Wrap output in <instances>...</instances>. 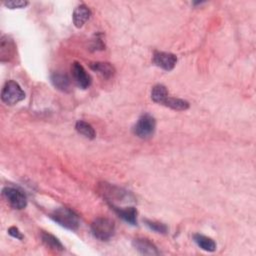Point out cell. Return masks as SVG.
Segmentation results:
<instances>
[{
	"mask_svg": "<svg viewBox=\"0 0 256 256\" xmlns=\"http://www.w3.org/2000/svg\"><path fill=\"white\" fill-rule=\"evenodd\" d=\"M134 248L143 255H159L160 251L156 245L147 238H136L133 240Z\"/></svg>",
	"mask_w": 256,
	"mask_h": 256,
	"instance_id": "obj_9",
	"label": "cell"
},
{
	"mask_svg": "<svg viewBox=\"0 0 256 256\" xmlns=\"http://www.w3.org/2000/svg\"><path fill=\"white\" fill-rule=\"evenodd\" d=\"M99 36H100V34H98V35H96V39H94L92 42H93V45H92V47L95 49V50H98V49H100V50H103L104 49V44H103V41L101 40V38H99Z\"/></svg>",
	"mask_w": 256,
	"mask_h": 256,
	"instance_id": "obj_22",
	"label": "cell"
},
{
	"mask_svg": "<svg viewBox=\"0 0 256 256\" xmlns=\"http://www.w3.org/2000/svg\"><path fill=\"white\" fill-rule=\"evenodd\" d=\"M75 129L77 130L78 133H80L81 135H83L84 137H86L88 139H94L96 136L94 128L89 123H87L83 120H79L76 122Z\"/></svg>",
	"mask_w": 256,
	"mask_h": 256,
	"instance_id": "obj_17",
	"label": "cell"
},
{
	"mask_svg": "<svg viewBox=\"0 0 256 256\" xmlns=\"http://www.w3.org/2000/svg\"><path fill=\"white\" fill-rule=\"evenodd\" d=\"M2 195L14 209L21 210L27 206L26 195L18 188L4 187L2 190Z\"/></svg>",
	"mask_w": 256,
	"mask_h": 256,
	"instance_id": "obj_5",
	"label": "cell"
},
{
	"mask_svg": "<svg viewBox=\"0 0 256 256\" xmlns=\"http://www.w3.org/2000/svg\"><path fill=\"white\" fill-rule=\"evenodd\" d=\"M112 209L115 211V213L123 219L125 222L131 224V225H136L137 224V210L135 207H125V208H120L114 205H111Z\"/></svg>",
	"mask_w": 256,
	"mask_h": 256,
	"instance_id": "obj_12",
	"label": "cell"
},
{
	"mask_svg": "<svg viewBox=\"0 0 256 256\" xmlns=\"http://www.w3.org/2000/svg\"><path fill=\"white\" fill-rule=\"evenodd\" d=\"M155 128H156V121L154 117L149 114H144L138 119V121L134 125L133 132L136 136L142 139H146L151 137L154 134Z\"/></svg>",
	"mask_w": 256,
	"mask_h": 256,
	"instance_id": "obj_4",
	"label": "cell"
},
{
	"mask_svg": "<svg viewBox=\"0 0 256 256\" xmlns=\"http://www.w3.org/2000/svg\"><path fill=\"white\" fill-rule=\"evenodd\" d=\"M16 46L14 41L8 36L3 35L0 40V60L1 62L10 61L15 55Z\"/></svg>",
	"mask_w": 256,
	"mask_h": 256,
	"instance_id": "obj_8",
	"label": "cell"
},
{
	"mask_svg": "<svg viewBox=\"0 0 256 256\" xmlns=\"http://www.w3.org/2000/svg\"><path fill=\"white\" fill-rule=\"evenodd\" d=\"M89 66L93 71L97 72L105 79H109L115 74V68L109 62H92Z\"/></svg>",
	"mask_w": 256,
	"mask_h": 256,
	"instance_id": "obj_13",
	"label": "cell"
},
{
	"mask_svg": "<svg viewBox=\"0 0 256 256\" xmlns=\"http://www.w3.org/2000/svg\"><path fill=\"white\" fill-rule=\"evenodd\" d=\"M194 242L204 251L213 252L216 250V243L213 239L202 235V234H194L193 235Z\"/></svg>",
	"mask_w": 256,
	"mask_h": 256,
	"instance_id": "obj_14",
	"label": "cell"
},
{
	"mask_svg": "<svg viewBox=\"0 0 256 256\" xmlns=\"http://www.w3.org/2000/svg\"><path fill=\"white\" fill-rule=\"evenodd\" d=\"M168 97V90L167 88L162 84H157L152 88L151 91V99L156 102L163 104L165 99Z\"/></svg>",
	"mask_w": 256,
	"mask_h": 256,
	"instance_id": "obj_16",
	"label": "cell"
},
{
	"mask_svg": "<svg viewBox=\"0 0 256 256\" xmlns=\"http://www.w3.org/2000/svg\"><path fill=\"white\" fill-rule=\"evenodd\" d=\"M53 86L62 92H70L71 90V81L66 74L60 72H53L50 76Z\"/></svg>",
	"mask_w": 256,
	"mask_h": 256,
	"instance_id": "obj_11",
	"label": "cell"
},
{
	"mask_svg": "<svg viewBox=\"0 0 256 256\" xmlns=\"http://www.w3.org/2000/svg\"><path fill=\"white\" fill-rule=\"evenodd\" d=\"M50 217L60 226L72 231L77 230L80 225L78 215L73 210L66 207H60L54 210Z\"/></svg>",
	"mask_w": 256,
	"mask_h": 256,
	"instance_id": "obj_1",
	"label": "cell"
},
{
	"mask_svg": "<svg viewBox=\"0 0 256 256\" xmlns=\"http://www.w3.org/2000/svg\"><path fill=\"white\" fill-rule=\"evenodd\" d=\"M163 105L170 107L174 110H186L189 108V103L186 100L179 99V98H173V97H167L165 101L163 102Z\"/></svg>",
	"mask_w": 256,
	"mask_h": 256,
	"instance_id": "obj_18",
	"label": "cell"
},
{
	"mask_svg": "<svg viewBox=\"0 0 256 256\" xmlns=\"http://www.w3.org/2000/svg\"><path fill=\"white\" fill-rule=\"evenodd\" d=\"M8 233H9V235H11L12 237H14V238H16V239H19V240H22V239L24 238V236L22 235V233L20 232V230H19L17 227H15V226L9 227Z\"/></svg>",
	"mask_w": 256,
	"mask_h": 256,
	"instance_id": "obj_21",
	"label": "cell"
},
{
	"mask_svg": "<svg viewBox=\"0 0 256 256\" xmlns=\"http://www.w3.org/2000/svg\"><path fill=\"white\" fill-rule=\"evenodd\" d=\"M4 5L8 7L9 9H18V8H24L28 5L27 1H21V0H12V1H6L4 2Z\"/></svg>",
	"mask_w": 256,
	"mask_h": 256,
	"instance_id": "obj_20",
	"label": "cell"
},
{
	"mask_svg": "<svg viewBox=\"0 0 256 256\" xmlns=\"http://www.w3.org/2000/svg\"><path fill=\"white\" fill-rule=\"evenodd\" d=\"M41 238H42V242L49 249L54 250V251H63L64 250V246L58 240V238H56L54 235L47 233V232H43L41 234Z\"/></svg>",
	"mask_w": 256,
	"mask_h": 256,
	"instance_id": "obj_15",
	"label": "cell"
},
{
	"mask_svg": "<svg viewBox=\"0 0 256 256\" xmlns=\"http://www.w3.org/2000/svg\"><path fill=\"white\" fill-rule=\"evenodd\" d=\"M71 72L73 79L78 87L86 89L91 85V77L85 70V68L79 63L74 62L71 66Z\"/></svg>",
	"mask_w": 256,
	"mask_h": 256,
	"instance_id": "obj_6",
	"label": "cell"
},
{
	"mask_svg": "<svg viewBox=\"0 0 256 256\" xmlns=\"http://www.w3.org/2000/svg\"><path fill=\"white\" fill-rule=\"evenodd\" d=\"M25 98V92L14 80H9L3 86L1 99L7 105H15Z\"/></svg>",
	"mask_w": 256,
	"mask_h": 256,
	"instance_id": "obj_3",
	"label": "cell"
},
{
	"mask_svg": "<svg viewBox=\"0 0 256 256\" xmlns=\"http://www.w3.org/2000/svg\"><path fill=\"white\" fill-rule=\"evenodd\" d=\"M91 11L85 4H80L73 11V23L77 28H81L90 18Z\"/></svg>",
	"mask_w": 256,
	"mask_h": 256,
	"instance_id": "obj_10",
	"label": "cell"
},
{
	"mask_svg": "<svg viewBox=\"0 0 256 256\" xmlns=\"http://www.w3.org/2000/svg\"><path fill=\"white\" fill-rule=\"evenodd\" d=\"M93 236L100 241H108L115 233L114 222L106 217H98L91 223Z\"/></svg>",
	"mask_w": 256,
	"mask_h": 256,
	"instance_id": "obj_2",
	"label": "cell"
},
{
	"mask_svg": "<svg viewBox=\"0 0 256 256\" xmlns=\"http://www.w3.org/2000/svg\"><path fill=\"white\" fill-rule=\"evenodd\" d=\"M153 62L163 70H172L177 62V56L169 52H155L153 56Z\"/></svg>",
	"mask_w": 256,
	"mask_h": 256,
	"instance_id": "obj_7",
	"label": "cell"
},
{
	"mask_svg": "<svg viewBox=\"0 0 256 256\" xmlns=\"http://www.w3.org/2000/svg\"><path fill=\"white\" fill-rule=\"evenodd\" d=\"M145 224L153 231H155L156 233H161V234H166L168 232V227L161 222H157V221H152L149 219H145L144 220Z\"/></svg>",
	"mask_w": 256,
	"mask_h": 256,
	"instance_id": "obj_19",
	"label": "cell"
}]
</instances>
